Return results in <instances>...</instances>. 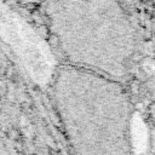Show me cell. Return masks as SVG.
<instances>
[{
    "instance_id": "obj_1",
    "label": "cell",
    "mask_w": 155,
    "mask_h": 155,
    "mask_svg": "<svg viewBox=\"0 0 155 155\" xmlns=\"http://www.w3.org/2000/svg\"><path fill=\"white\" fill-rule=\"evenodd\" d=\"M52 87L74 155H133L132 110L120 82L65 64Z\"/></svg>"
},
{
    "instance_id": "obj_2",
    "label": "cell",
    "mask_w": 155,
    "mask_h": 155,
    "mask_svg": "<svg viewBox=\"0 0 155 155\" xmlns=\"http://www.w3.org/2000/svg\"><path fill=\"white\" fill-rule=\"evenodd\" d=\"M52 41L74 68L121 82L136 54V29L121 4L58 1L44 4Z\"/></svg>"
},
{
    "instance_id": "obj_3",
    "label": "cell",
    "mask_w": 155,
    "mask_h": 155,
    "mask_svg": "<svg viewBox=\"0 0 155 155\" xmlns=\"http://www.w3.org/2000/svg\"><path fill=\"white\" fill-rule=\"evenodd\" d=\"M0 155H16L2 136H0Z\"/></svg>"
}]
</instances>
